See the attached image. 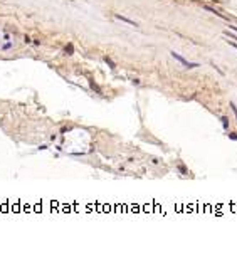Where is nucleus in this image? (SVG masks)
Listing matches in <instances>:
<instances>
[{"instance_id": "6e6552de", "label": "nucleus", "mask_w": 237, "mask_h": 257, "mask_svg": "<svg viewBox=\"0 0 237 257\" xmlns=\"http://www.w3.org/2000/svg\"><path fill=\"white\" fill-rule=\"evenodd\" d=\"M230 46H232L234 49H237V44H236V42H230Z\"/></svg>"}, {"instance_id": "423d86ee", "label": "nucleus", "mask_w": 237, "mask_h": 257, "mask_svg": "<svg viewBox=\"0 0 237 257\" xmlns=\"http://www.w3.org/2000/svg\"><path fill=\"white\" fill-rule=\"evenodd\" d=\"M230 106H232V111H234V113H236V118H237V108H236V104H234V103H232V104H230Z\"/></svg>"}, {"instance_id": "20e7f679", "label": "nucleus", "mask_w": 237, "mask_h": 257, "mask_svg": "<svg viewBox=\"0 0 237 257\" xmlns=\"http://www.w3.org/2000/svg\"><path fill=\"white\" fill-rule=\"evenodd\" d=\"M104 61L108 62V66H109V67H113V69H115V67H116L115 64H113V61H111V59H108V57H106V59H104Z\"/></svg>"}, {"instance_id": "39448f33", "label": "nucleus", "mask_w": 237, "mask_h": 257, "mask_svg": "<svg viewBox=\"0 0 237 257\" xmlns=\"http://www.w3.org/2000/svg\"><path fill=\"white\" fill-rule=\"evenodd\" d=\"M66 52H68V54H72V46H71V44L66 47Z\"/></svg>"}, {"instance_id": "1a4fd4ad", "label": "nucleus", "mask_w": 237, "mask_h": 257, "mask_svg": "<svg viewBox=\"0 0 237 257\" xmlns=\"http://www.w3.org/2000/svg\"><path fill=\"white\" fill-rule=\"evenodd\" d=\"M230 29H234V30H236V32H237V27H234V25H230Z\"/></svg>"}, {"instance_id": "f257e3e1", "label": "nucleus", "mask_w": 237, "mask_h": 257, "mask_svg": "<svg viewBox=\"0 0 237 257\" xmlns=\"http://www.w3.org/2000/svg\"><path fill=\"white\" fill-rule=\"evenodd\" d=\"M172 55H173V57H175V59H177L178 62H182L183 66H187V67H197V66H198V64H195V62H188V61H185L182 55H178L177 52H172Z\"/></svg>"}, {"instance_id": "7ed1b4c3", "label": "nucleus", "mask_w": 237, "mask_h": 257, "mask_svg": "<svg viewBox=\"0 0 237 257\" xmlns=\"http://www.w3.org/2000/svg\"><path fill=\"white\" fill-rule=\"evenodd\" d=\"M220 119H222V126L227 129V128H229V121H227V118H220Z\"/></svg>"}, {"instance_id": "f03ea898", "label": "nucleus", "mask_w": 237, "mask_h": 257, "mask_svg": "<svg viewBox=\"0 0 237 257\" xmlns=\"http://www.w3.org/2000/svg\"><path fill=\"white\" fill-rule=\"evenodd\" d=\"M116 19H120V20H123V22H126V24H129V25H136V22H133V20H129L128 17H124V15H120V14H116Z\"/></svg>"}, {"instance_id": "0eeeda50", "label": "nucleus", "mask_w": 237, "mask_h": 257, "mask_svg": "<svg viewBox=\"0 0 237 257\" xmlns=\"http://www.w3.org/2000/svg\"><path fill=\"white\" fill-rule=\"evenodd\" d=\"M229 136H230V138H232V140H237V135H234V133H230Z\"/></svg>"}]
</instances>
